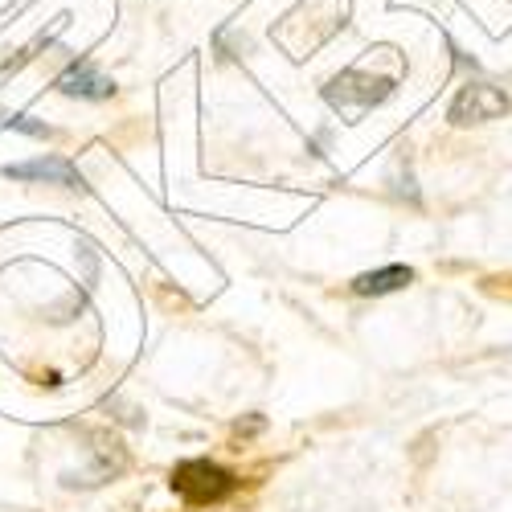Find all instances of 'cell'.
<instances>
[{
	"label": "cell",
	"mask_w": 512,
	"mask_h": 512,
	"mask_svg": "<svg viewBox=\"0 0 512 512\" xmlns=\"http://www.w3.org/2000/svg\"><path fill=\"white\" fill-rule=\"evenodd\" d=\"M394 95V78L386 74H365V70H340L336 78L324 82V103L340 115V119H361L365 111L381 107Z\"/></svg>",
	"instance_id": "cell-1"
},
{
	"label": "cell",
	"mask_w": 512,
	"mask_h": 512,
	"mask_svg": "<svg viewBox=\"0 0 512 512\" xmlns=\"http://www.w3.org/2000/svg\"><path fill=\"white\" fill-rule=\"evenodd\" d=\"M168 484H173V492L189 508H205V504H222L226 496H234L242 480L213 459H181L173 467V476H168Z\"/></svg>",
	"instance_id": "cell-2"
},
{
	"label": "cell",
	"mask_w": 512,
	"mask_h": 512,
	"mask_svg": "<svg viewBox=\"0 0 512 512\" xmlns=\"http://www.w3.org/2000/svg\"><path fill=\"white\" fill-rule=\"evenodd\" d=\"M508 95L500 87H492V82H467V87L451 99V111L447 119L455 127H472V123H488V119H500L508 111Z\"/></svg>",
	"instance_id": "cell-3"
},
{
	"label": "cell",
	"mask_w": 512,
	"mask_h": 512,
	"mask_svg": "<svg viewBox=\"0 0 512 512\" xmlns=\"http://www.w3.org/2000/svg\"><path fill=\"white\" fill-rule=\"evenodd\" d=\"M0 177L9 181H37V185H62V189H74V193H87V177L62 156H33V160H17V164H5Z\"/></svg>",
	"instance_id": "cell-4"
},
{
	"label": "cell",
	"mask_w": 512,
	"mask_h": 512,
	"mask_svg": "<svg viewBox=\"0 0 512 512\" xmlns=\"http://www.w3.org/2000/svg\"><path fill=\"white\" fill-rule=\"evenodd\" d=\"M54 91L66 99H87V103H103L115 95V82L107 74H99L91 62H70L58 78H54Z\"/></svg>",
	"instance_id": "cell-5"
},
{
	"label": "cell",
	"mask_w": 512,
	"mask_h": 512,
	"mask_svg": "<svg viewBox=\"0 0 512 512\" xmlns=\"http://www.w3.org/2000/svg\"><path fill=\"white\" fill-rule=\"evenodd\" d=\"M414 283V271L394 263V267H381V271H365L353 279V295H390V291H402Z\"/></svg>",
	"instance_id": "cell-6"
}]
</instances>
